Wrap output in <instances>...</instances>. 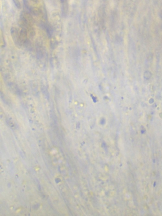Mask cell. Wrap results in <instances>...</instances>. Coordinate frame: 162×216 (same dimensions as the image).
<instances>
[{
	"label": "cell",
	"mask_w": 162,
	"mask_h": 216,
	"mask_svg": "<svg viewBox=\"0 0 162 216\" xmlns=\"http://www.w3.org/2000/svg\"><path fill=\"white\" fill-rule=\"evenodd\" d=\"M12 1L17 8L20 9L21 8V4L20 0H12Z\"/></svg>",
	"instance_id": "obj_6"
},
{
	"label": "cell",
	"mask_w": 162,
	"mask_h": 216,
	"mask_svg": "<svg viewBox=\"0 0 162 216\" xmlns=\"http://www.w3.org/2000/svg\"><path fill=\"white\" fill-rule=\"evenodd\" d=\"M30 1H31L32 2H33V3H36V4L39 3V2H40V0H30Z\"/></svg>",
	"instance_id": "obj_8"
},
{
	"label": "cell",
	"mask_w": 162,
	"mask_h": 216,
	"mask_svg": "<svg viewBox=\"0 0 162 216\" xmlns=\"http://www.w3.org/2000/svg\"><path fill=\"white\" fill-rule=\"evenodd\" d=\"M46 89L45 88V87H44L43 88H42V91H43V92H44V94H45V96H47V97H49V95H48V92H47Z\"/></svg>",
	"instance_id": "obj_7"
},
{
	"label": "cell",
	"mask_w": 162,
	"mask_h": 216,
	"mask_svg": "<svg viewBox=\"0 0 162 216\" xmlns=\"http://www.w3.org/2000/svg\"><path fill=\"white\" fill-rule=\"evenodd\" d=\"M8 87H9L10 90L15 94L20 95L21 94L19 87H17L15 84L13 83H9V84L8 85Z\"/></svg>",
	"instance_id": "obj_4"
},
{
	"label": "cell",
	"mask_w": 162,
	"mask_h": 216,
	"mask_svg": "<svg viewBox=\"0 0 162 216\" xmlns=\"http://www.w3.org/2000/svg\"><path fill=\"white\" fill-rule=\"evenodd\" d=\"M162 9H161V11H162Z\"/></svg>",
	"instance_id": "obj_9"
},
{
	"label": "cell",
	"mask_w": 162,
	"mask_h": 216,
	"mask_svg": "<svg viewBox=\"0 0 162 216\" xmlns=\"http://www.w3.org/2000/svg\"><path fill=\"white\" fill-rule=\"evenodd\" d=\"M1 97L2 100L3 101V102H4L5 103H6V104L8 105L10 104L8 100L7 99V98H6V96H5L4 94H3V92H1Z\"/></svg>",
	"instance_id": "obj_5"
},
{
	"label": "cell",
	"mask_w": 162,
	"mask_h": 216,
	"mask_svg": "<svg viewBox=\"0 0 162 216\" xmlns=\"http://www.w3.org/2000/svg\"><path fill=\"white\" fill-rule=\"evenodd\" d=\"M10 32L11 36L15 44L18 46L22 45L19 30L15 27H12L11 28Z\"/></svg>",
	"instance_id": "obj_2"
},
{
	"label": "cell",
	"mask_w": 162,
	"mask_h": 216,
	"mask_svg": "<svg viewBox=\"0 0 162 216\" xmlns=\"http://www.w3.org/2000/svg\"><path fill=\"white\" fill-rule=\"evenodd\" d=\"M51 25L54 32L60 34L63 29L62 22L60 14L58 12H53L51 17Z\"/></svg>",
	"instance_id": "obj_1"
},
{
	"label": "cell",
	"mask_w": 162,
	"mask_h": 216,
	"mask_svg": "<svg viewBox=\"0 0 162 216\" xmlns=\"http://www.w3.org/2000/svg\"><path fill=\"white\" fill-rule=\"evenodd\" d=\"M61 14L64 18H66L69 13V5L68 0H60Z\"/></svg>",
	"instance_id": "obj_3"
}]
</instances>
